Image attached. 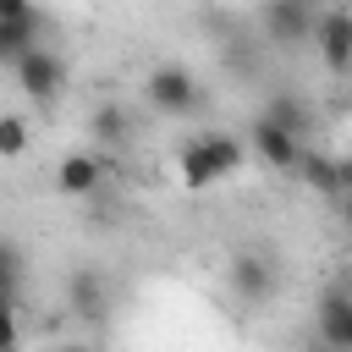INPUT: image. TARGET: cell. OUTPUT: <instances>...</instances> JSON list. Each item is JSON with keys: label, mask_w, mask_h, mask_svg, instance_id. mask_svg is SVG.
Returning a JSON list of instances; mask_svg holds the SVG:
<instances>
[{"label": "cell", "mask_w": 352, "mask_h": 352, "mask_svg": "<svg viewBox=\"0 0 352 352\" xmlns=\"http://www.w3.org/2000/svg\"><path fill=\"white\" fill-rule=\"evenodd\" d=\"M28 143H33L28 121H22V116H0V160H16V154H28Z\"/></svg>", "instance_id": "15"}, {"label": "cell", "mask_w": 352, "mask_h": 352, "mask_svg": "<svg viewBox=\"0 0 352 352\" xmlns=\"http://www.w3.org/2000/svg\"><path fill=\"white\" fill-rule=\"evenodd\" d=\"M302 352H330V346H324V341H319V336H314V341H308V346H302Z\"/></svg>", "instance_id": "21"}, {"label": "cell", "mask_w": 352, "mask_h": 352, "mask_svg": "<svg viewBox=\"0 0 352 352\" xmlns=\"http://www.w3.org/2000/svg\"><path fill=\"white\" fill-rule=\"evenodd\" d=\"M242 154L248 148L231 132H198V138H187L176 148V176H182L187 192H209V187H220V182H231L242 170Z\"/></svg>", "instance_id": "1"}, {"label": "cell", "mask_w": 352, "mask_h": 352, "mask_svg": "<svg viewBox=\"0 0 352 352\" xmlns=\"http://www.w3.org/2000/svg\"><path fill=\"white\" fill-rule=\"evenodd\" d=\"M0 16L6 22H38L44 11H38V0H0Z\"/></svg>", "instance_id": "16"}, {"label": "cell", "mask_w": 352, "mask_h": 352, "mask_svg": "<svg viewBox=\"0 0 352 352\" xmlns=\"http://www.w3.org/2000/svg\"><path fill=\"white\" fill-rule=\"evenodd\" d=\"M66 308H72L77 319H104V314H110V286H104V275H99L94 264H82V270L66 280Z\"/></svg>", "instance_id": "9"}, {"label": "cell", "mask_w": 352, "mask_h": 352, "mask_svg": "<svg viewBox=\"0 0 352 352\" xmlns=\"http://www.w3.org/2000/svg\"><path fill=\"white\" fill-rule=\"evenodd\" d=\"M336 6H346V11H352V0H336Z\"/></svg>", "instance_id": "22"}, {"label": "cell", "mask_w": 352, "mask_h": 352, "mask_svg": "<svg viewBox=\"0 0 352 352\" xmlns=\"http://www.w3.org/2000/svg\"><path fill=\"white\" fill-rule=\"evenodd\" d=\"M336 165H341V192H352V154H341Z\"/></svg>", "instance_id": "19"}, {"label": "cell", "mask_w": 352, "mask_h": 352, "mask_svg": "<svg viewBox=\"0 0 352 352\" xmlns=\"http://www.w3.org/2000/svg\"><path fill=\"white\" fill-rule=\"evenodd\" d=\"M297 176H302V187H314V192H324V198H341V165H336L330 154H319V148H302V160H297Z\"/></svg>", "instance_id": "13"}, {"label": "cell", "mask_w": 352, "mask_h": 352, "mask_svg": "<svg viewBox=\"0 0 352 352\" xmlns=\"http://www.w3.org/2000/svg\"><path fill=\"white\" fill-rule=\"evenodd\" d=\"M143 104L165 121H187L198 104H204V82L182 66V60H160L148 77H143Z\"/></svg>", "instance_id": "2"}, {"label": "cell", "mask_w": 352, "mask_h": 352, "mask_svg": "<svg viewBox=\"0 0 352 352\" xmlns=\"http://www.w3.org/2000/svg\"><path fill=\"white\" fill-rule=\"evenodd\" d=\"M314 22H319V6L314 0H264L258 6V28L275 50H302L314 44Z\"/></svg>", "instance_id": "4"}, {"label": "cell", "mask_w": 352, "mask_h": 352, "mask_svg": "<svg viewBox=\"0 0 352 352\" xmlns=\"http://www.w3.org/2000/svg\"><path fill=\"white\" fill-rule=\"evenodd\" d=\"M0 352H22V319L0 314Z\"/></svg>", "instance_id": "17"}, {"label": "cell", "mask_w": 352, "mask_h": 352, "mask_svg": "<svg viewBox=\"0 0 352 352\" xmlns=\"http://www.w3.org/2000/svg\"><path fill=\"white\" fill-rule=\"evenodd\" d=\"M44 44V16L38 22H6L0 16V66H16L28 50Z\"/></svg>", "instance_id": "14"}, {"label": "cell", "mask_w": 352, "mask_h": 352, "mask_svg": "<svg viewBox=\"0 0 352 352\" xmlns=\"http://www.w3.org/2000/svg\"><path fill=\"white\" fill-rule=\"evenodd\" d=\"M60 352H94V346H88V341H66Z\"/></svg>", "instance_id": "20"}, {"label": "cell", "mask_w": 352, "mask_h": 352, "mask_svg": "<svg viewBox=\"0 0 352 352\" xmlns=\"http://www.w3.org/2000/svg\"><path fill=\"white\" fill-rule=\"evenodd\" d=\"M314 55H319V66L330 77H352V11L346 6H319Z\"/></svg>", "instance_id": "5"}, {"label": "cell", "mask_w": 352, "mask_h": 352, "mask_svg": "<svg viewBox=\"0 0 352 352\" xmlns=\"http://www.w3.org/2000/svg\"><path fill=\"white\" fill-rule=\"evenodd\" d=\"M226 286H231V297L248 302V308L275 302V292H280V264H275V253H264V248H242V253H231V264H226Z\"/></svg>", "instance_id": "3"}, {"label": "cell", "mask_w": 352, "mask_h": 352, "mask_svg": "<svg viewBox=\"0 0 352 352\" xmlns=\"http://www.w3.org/2000/svg\"><path fill=\"white\" fill-rule=\"evenodd\" d=\"M336 204H341V226H346V236H352V192H341Z\"/></svg>", "instance_id": "18"}, {"label": "cell", "mask_w": 352, "mask_h": 352, "mask_svg": "<svg viewBox=\"0 0 352 352\" xmlns=\"http://www.w3.org/2000/svg\"><path fill=\"white\" fill-rule=\"evenodd\" d=\"M132 110L126 104H116V99H104L94 116H88V138H94V148H126L132 143Z\"/></svg>", "instance_id": "11"}, {"label": "cell", "mask_w": 352, "mask_h": 352, "mask_svg": "<svg viewBox=\"0 0 352 352\" xmlns=\"http://www.w3.org/2000/svg\"><path fill=\"white\" fill-rule=\"evenodd\" d=\"M55 187H60L66 198H94V192L104 187V160H99V154H88V148L66 154V160L55 165Z\"/></svg>", "instance_id": "8"}, {"label": "cell", "mask_w": 352, "mask_h": 352, "mask_svg": "<svg viewBox=\"0 0 352 352\" xmlns=\"http://www.w3.org/2000/svg\"><path fill=\"white\" fill-rule=\"evenodd\" d=\"M22 280H28L22 248L11 236H0V314H16L22 308Z\"/></svg>", "instance_id": "12"}, {"label": "cell", "mask_w": 352, "mask_h": 352, "mask_svg": "<svg viewBox=\"0 0 352 352\" xmlns=\"http://www.w3.org/2000/svg\"><path fill=\"white\" fill-rule=\"evenodd\" d=\"M16 88L33 99V104H55L60 94H66V60L50 50V44H38V50H28L16 66Z\"/></svg>", "instance_id": "6"}, {"label": "cell", "mask_w": 352, "mask_h": 352, "mask_svg": "<svg viewBox=\"0 0 352 352\" xmlns=\"http://www.w3.org/2000/svg\"><path fill=\"white\" fill-rule=\"evenodd\" d=\"M258 116H270V121H280V126H286L292 138H302V143H308V138L319 132V116H314V104H308L302 94H286V88H280V94H270Z\"/></svg>", "instance_id": "10"}, {"label": "cell", "mask_w": 352, "mask_h": 352, "mask_svg": "<svg viewBox=\"0 0 352 352\" xmlns=\"http://www.w3.org/2000/svg\"><path fill=\"white\" fill-rule=\"evenodd\" d=\"M248 148H253V160L258 165H270V170H297V160H302V138H292L280 121H270V116H253V126H248Z\"/></svg>", "instance_id": "7"}]
</instances>
